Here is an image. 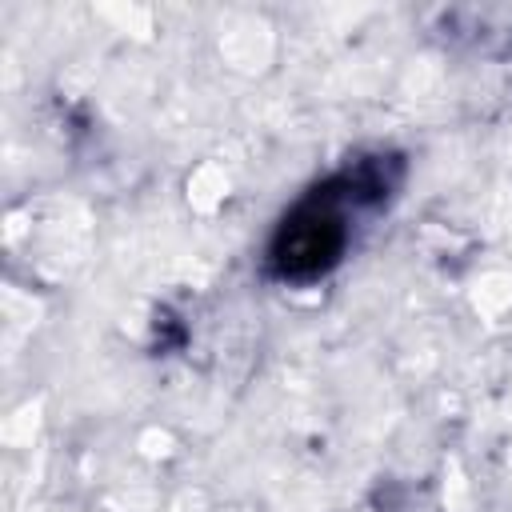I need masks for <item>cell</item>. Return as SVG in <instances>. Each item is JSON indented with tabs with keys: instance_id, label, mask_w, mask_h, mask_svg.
<instances>
[{
	"instance_id": "obj_1",
	"label": "cell",
	"mask_w": 512,
	"mask_h": 512,
	"mask_svg": "<svg viewBox=\"0 0 512 512\" xmlns=\"http://www.w3.org/2000/svg\"><path fill=\"white\" fill-rule=\"evenodd\" d=\"M400 184V160H352L312 192H304L268 240V272L288 284L328 276L356 240L360 220H372Z\"/></svg>"
}]
</instances>
